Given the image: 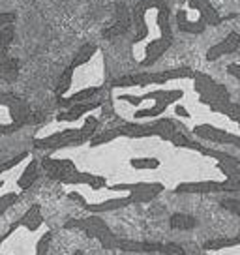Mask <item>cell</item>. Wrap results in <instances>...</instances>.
I'll list each match as a JSON object with an SVG mask.
<instances>
[{
    "label": "cell",
    "mask_w": 240,
    "mask_h": 255,
    "mask_svg": "<svg viewBox=\"0 0 240 255\" xmlns=\"http://www.w3.org/2000/svg\"><path fill=\"white\" fill-rule=\"evenodd\" d=\"M40 163L41 167L45 169L49 178L58 180V182L62 184H87L92 190H100V188L107 186L104 176L92 175V173H83V171L75 167V163H73L72 159L68 158H51V156H45Z\"/></svg>",
    "instance_id": "6da1fadb"
},
{
    "label": "cell",
    "mask_w": 240,
    "mask_h": 255,
    "mask_svg": "<svg viewBox=\"0 0 240 255\" xmlns=\"http://www.w3.org/2000/svg\"><path fill=\"white\" fill-rule=\"evenodd\" d=\"M98 126H100V120L94 117H88L81 128H70L64 131H58L53 135L41 137V139H34L32 144L34 148L38 150H60L66 146H77L90 141L92 137L96 135Z\"/></svg>",
    "instance_id": "7a4b0ae2"
},
{
    "label": "cell",
    "mask_w": 240,
    "mask_h": 255,
    "mask_svg": "<svg viewBox=\"0 0 240 255\" xmlns=\"http://www.w3.org/2000/svg\"><path fill=\"white\" fill-rule=\"evenodd\" d=\"M193 85H195V92L199 94L201 104L210 107V111L214 113H224L225 105L231 102V94L229 90L212 79L207 73L195 72L193 77Z\"/></svg>",
    "instance_id": "3957f363"
},
{
    "label": "cell",
    "mask_w": 240,
    "mask_h": 255,
    "mask_svg": "<svg viewBox=\"0 0 240 255\" xmlns=\"http://www.w3.org/2000/svg\"><path fill=\"white\" fill-rule=\"evenodd\" d=\"M66 229H73V227H79L87 233V237L90 239H98L100 244L105 248V250H113L117 248V239L111 233V229L107 227V223L98 218V216H90V218H85V220H72V222H66L64 225Z\"/></svg>",
    "instance_id": "277c9868"
},
{
    "label": "cell",
    "mask_w": 240,
    "mask_h": 255,
    "mask_svg": "<svg viewBox=\"0 0 240 255\" xmlns=\"http://www.w3.org/2000/svg\"><path fill=\"white\" fill-rule=\"evenodd\" d=\"M113 191H129V199L133 203H148L156 199L163 191V184L160 182H135V184H113L109 186Z\"/></svg>",
    "instance_id": "5b68a950"
},
{
    "label": "cell",
    "mask_w": 240,
    "mask_h": 255,
    "mask_svg": "<svg viewBox=\"0 0 240 255\" xmlns=\"http://www.w3.org/2000/svg\"><path fill=\"white\" fill-rule=\"evenodd\" d=\"M0 105L8 107L9 117H11V124H15L17 128H23L24 124L30 122V107L24 102L23 98H19L13 92H6V90H0Z\"/></svg>",
    "instance_id": "8992f818"
},
{
    "label": "cell",
    "mask_w": 240,
    "mask_h": 255,
    "mask_svg": "<svg viewBox=\"0 0 240 255\" xmlns=\"http://www.w3.org/2000/svg\"><path fill=\"white\" fill-rule=\"evenodd\" d=\"M182 96H184L182 90L173 88V90H152V92H146V94H143V96L120 94L119 100L120 102H128V104H131V105H139L141 102H146V100H154L156 104L171 105V104H175V102H178Z\"/></svg>",
    "instance_id": "52a82bcc"
},
{
    "label": "cell",
    "mask_w": 240,
    "mask_h": 255,
    "mask_svg": "<svg viewBox=\"0 0 240 255\" xmlns=\"http://www.w3.org/2000/svg\"><path fill=\"white\" fill-rule=\"evenodd\" d=\"M193 133L199 139H205V141H212V143L220 144H233V146L240 148V135H235L231 131H225V129H220V128L210 126V124L195 126L193 128Z\"/></svg>",
    "instance_id": "ba28073f"
},
{
    "label": "cell",
    "mask_w": 240,
    "mask_h": 255,
    "mask_svg": "<svg viewBox=\"0 0 240 255\" xmlns=\"http://www.w3.org/2000/svg\"><path fill=\"white\" fill-rule=\"evenodd\" d=\"M148 85H163L160 73H128L111 81V88L148 87Z\"/></svg>",
    "instance_id": "9c48e42d"
},
{
    "label": "cell",
    "mask_w": 240,
    "mask_h": 255,
    "mask_svg": "<svg viewBox=\"0 0 240 255\" xmlns=\"http://www.w3.org/2000/svg\"><path fill=\"white\" fill-rule=\"evenodd\" d=\"M225 191V182L216 180H197V182H182L175 188V193H188V195H207Z\"/></svg>",
    "instance_id": "30bf717a"
},
{
    "label": "cell",
    "mask_w": 240,
    "mask_h": 255,
    "mask_svg": "<svg viewBox=\"0 0 240 255\" xmlns=\"http://www.w3.org/2000/svg\"><path fill=\"white\" fill-rule=\"evenodd\" d=\"M239 47H240V34L239 32H229L224 40L218 41L216 45H212V47L208 49L207 60L208 62H216V60H220L222 56L235 53Z\"/></svg>",
    "instance_id": "8fae6325"
},
{
    "label": "cell",
    "mask_w": 240,
    "mask_h": 255,
    "mask_svg": "<svg viewBox=\"0 0 240 255\" xmlns=\"http://www.w3.org/2000/svg\"><path fill=\"white\" fill-rule=\"evenodd\" d=\"M173 41H175V38H165V36H160L158 40L150 41L144 49V58L141 60V66L148 68V66L158 62L161 56L165 55V51L173 45Z\"/></svg>",
    "instance_id": "7c38bea8"
},
{
    "label": "cell",
    "mask_w": 240,
    "mask_h": 255,
    "mask_svg": "<svg viewBox=\"0 0 240 255\" xmlns=\"http://www.w3.org/2000/svg\"><path fill=\"white\" fill-rule=\"evenodd\" d=\"M188 4H190V8L199 13V19L205 21L207 26H218L225 19V17L218 13V9L214 8L212 0H188Z\"/></svg>",
    "instance_id": "4fadbf2b"
},
{
    "label": "cell",
    "mask_w": 240,
    "mask_h": 255,
    "mask_svg": "<svg viewBox=\"0 0 240 255\" xmlns=\"http://www.w3.org/2000/svg\"><path fill=\"white\" fill-rule=\"evenodd\" d=\"M120 137H129V139H143V137H154L156 133V126L152 122H126L119 126Z\"/></svg>",
    "instance_id": "5bb4252c"
},
{
    "label": "cell",
    "mask_w": 240,
    "mask_h": 255,
    "mask_svg": "<svg viewBox=\"0 0 240 255\" xmlns=\"http://www.w3.org/2000/svg\"><path fill=\"white\" fill-rule=\"evenodd\" d=\"M100 105H102V102H96V100L85 102V104H75V105H72L70 109L58 113V115H56V122H75V120H79L83 115H87V113L98 109Z\"/></svg>",
    "instance_id": "9a60e30c"
},
{
    "label": "cell",
    "mask_w": 240,
    "mask_h": 255,
    "mask_svg": "<svg viewBox=\"0 0 240 255\" xmlns=\"http://www.w3.org/2000/svg\"><path fill=\"white\" fill-rule=\"evenodd\" d=\"M117 248L122 252H144V254H152L160 252L165 254V244L160 242H139V240H117Z\"/></svg>",
    "instance_id": "2e32d148"
},
{
    "label": "cell",
    "mask_w": 240,
    "mask_h": 255,
    "mask_svg": "<svg viewBox=\"0 0 240 255\" xmlns=\"http://www.w3.org/2000/svg\"><path fill=\"white\" fill-rule=\"evenodd\" d=\"M100 90H102V87L83 88V90H79V92H75V94H72V96H68V98H58V105H60V107H64V109H70V107L75 105V104L92 102V98L100 94Z\"/></svg>",
    "instance_id": "e0dca14e"
},
{
    "label": "cell",
    "mask_w": 240,
    "mask_h": 255,
    "mask_svg": "<svg viewBox=\"0 0 240 255\" xmlns=\"http://www.w3.org/2000/svg\"><path fill=\"white\" fill-rule=\"evenodd\" d=\"M176 24H178V30L186 32V34H201V32L207 30V23L201 21L199 17H197L195 21L188 19L186 9H178V11H176Z\"/></svg>",
    "instance_id": "ac0fdd59"
},
{
    "label": "cell",
    "mask_w": 240,
    "mask_h": 255,
    "mask_svg": "<svg viewBox=\"0 0 240 255\" xmlns=\"http://www.w3.org/2000/svg\"><path fill=\"white\" fill-rule=\"evenodd\" d=\"M131 205V199L128 197H117V199H107L104 203H96V205H85L88 212L92 214H100V212H111V210H120V208Z\"/></svg>",
    "instance_id": "d6986e66"
},
{
    "label": "cell",
    "mask_w": 240,
    "mask_h": 255,
    "mask_svg": "<svg viewBox=\"0 0 240 255\" xmlns=\"http://www.w3.org/2000/svg\"><path fill=\"white\" fill-rule=\"evenodd\" d=\"M148 9L144 8V4L139 0V4H137L135 8H133V24H135V38L131 40V43H139L141 40H144L146 36H148V26H146V21H144V13H146Z\"/></svg>",
    "instance_id": "ffe728a7"
},
{
    "label": "cell",
    "mask_w": 240,
    "mask_h": 255,
    "mask_svg": "<svg viewBox=\"0 0 240 255\" xmlns=\"http://www.w3.org/2000/svg\"><path fill=\"white\" fill-rule=\"evenodd\" d=\"M201 154L208 156V158L218 159V167H240V159L227 154L222 150H214V148H207V146H201Z\"/></svg>",
    "instance_id": "44dd1931"
},
{
    "label": "cell",
    "mask_w": 240,
    "mask_h": 255,
    "mask_svg": "<svg viewBox=\"0 0 240 255\" xmlns=\"http://www.w3.org/2000/svg\"><path fill=\"white\" fill-rule=\"evenodd\" d=\"M40 165L41 163H38L36 158L30 159V163L26 165V169H24L21 178H19V188H21V190H28V188L38 180V169H40Z\"/></svg>",
    "instance_id": "7402d4cb"
},
{
    "label": "cell",
    "mask_w": 240,
    "mask_h": 255,
    "mask_svg": "<svg viewBox=\"0 0 240 255\" xmlns=\"http://www.w3.org/2000/svg\"><path fill=\"white\" fill-rule=\"evenodd\" d=\"M171 227L173 229H178V231H190V229H195L197 227V220L190 214H182V212H176V214L171 216Z\"/></svg>",
    "instance_id": "603a6c76"
},
{
    "label": "cell",
    "mask_w": 240,
    "mask_h": 255,
    "mask_svg": "<svg viewBox=\"0 0 240 255\" xmlns=\"http://www.w3.org/2000/svg\"><path fill=\"white\" fill-rule=\"evenodd\" d=\"M17 223H19V227L23 225V227H26L28 231H36V229L41 225L40 207H38V205H32V207L26 210V214L21 218V222H17Z\"/></svg>",
    "instance_id": "cb8c5ba5"
},
{
    "label": "cell",
    "mask_w": 240,
    "mask_h": 255,
    "mask_svg": "<svg viewBox=\"0 0 240 255\" xmlns=\"http://www.w3.org/2000/svg\"><path fill=\"white\" fill-rule=\"evenodd\" d=\"M19 77V62L17 58H6L4 62H0V79L8 81V83H13Z\"/></svg>",
    "instance_id": "d4e9b609"
},
{
    "label": "cell",
    "mask_w": 240,
    "mask_h": 255,
    "mask_svg": "<svg viewBox=\"0 0 240 255\" xmlns=\"http://www.w3.org/2000/svg\"><path fill=\"white\" fill-rule=\"evenodd\" d=\"M96 51H98V47L94 45V43H85L83 47L77 51V55L73 56V60L70 62V66H72L73 70H77L79 66H83V64H87L92 56L96 55Z\"/></svg>",
    "instance_id": "484cf974"
},
{
    "label": "cell",
    "mask_w": 240,
    "mask_h": 255,
    "mask_svg": "<svg viewBox=\"0 0 240 255\" xmlns=\"http://www.w3.org/2000/svg\"><path fill=\"white\" fill-rule=\"evenodd\" d=\"M154 126H156V133L163 141H171V137L175 135L176 124L173 122V119H158L154 120Z\"/></svg>",
    "instance_id": "4316f807"
},
{
    "label": "cell",
    "mask_w": 240,
    "mask_h": 255,
    "mask_svg": "<svg viewBox=\"0 0 240 255\" xmlns=\"http://www.w3.org/2000/svg\"><path fill=\"white\" fill-rule=\"evenodd\" d=\"M161 81L167 83V81H175V79H193L195 77V72L188 66H182V68H175V70H167V72H160Z\"/></svg>",
    "instance_id": "83f0119b"
},
{
    "label": "cell",
    "mask_w": 240,
    "mask_h": 255,
    "mask_svg": "<svg viewBox=\"0 0 240 255\" xmlns=\"http://www.w3.org/2000/svg\"><path fill=\"white\" fill-rule=\"evenodd\" d=\"M73 70L72 66H68L64 72H62V75H60V79H58V83H56V98H64L66 94H68V90H70V87H72V79H73Z\"/></svg>",
    "instance_id": "f1b7e54d"
},
{
    "label": "cell",
    "mask_w": 240,
    "mask_h": 255,
    "mask_svg": "<svg viewBox=\"0 0 240 255\" xmlns=\"http://www.w3.org/2000/svg\"><path fill=\"white\" fill-rule=\"evenodd\" d=\"M156 23H158V28H160V36L173 38V30H171V21H169V8L167 6H163V8L158 9Z\"/></svg>",
    "instance_id": "f546056e"
},
{
    "label": "cell",
    "mask_w": 240,
    "mask_h": 255,
    "mask_svg": "<svg viewBox=\"0 0 240 255\" xmlns=\"http://www.w3.org/2000/svg\"><path fill=\"white\" fill-rule=\"evenodd\" d=\"M240 244V235L239 237H233V239H214V240H208L203 244L205 250L208 252H214V250H224V248H233V246H239Z\"/></svg>",
    "instance_id": "4dcf8cb0"
},
{
    "label": "cell",
    "mask_w": 240,
    "mask_h": 255,
    "mask_svg": "<svg viewBox=\"0 0 240 255\" xmlns=\"http://www.w3.org/2000/svg\"><path fill=\"white\" fill-rule=\"evenodd\" d=\"M169 105L165 104H156L152 105V107H146V109H139V111L133 113V119L135 120H141V119H158L160 115H163L165 113V109H167Z\"/></svg>",
    "instance_id": "1f68e13d"
},
{
    "label": "cell",
    "mask_w": 240,
    "mask_h": 255,
    "mask_svg": "<svg viewBox=\"0 0 240 255\" xmlns=\"http://www.w3.org/2000/svg\"><path fill=\"white\" fill-rule=\"evenodd\" d=\"M120 137L119 128H113V129H105L102 133H96V135L90 139V146H100V144H105L109 141H115Z\"/></svg>",
    "instance_id": "d6a6232c"
},
{
    "label": "cell",
    "mask_w": 240,
    "mask_h": 255,
    "mask_svg": "<svg viewBox=\"0 0 240 255\" xmlns=\"http://www.w3.org/2000/svg\"><path fill=\"white\" fill-rule=\"evenodd\" d=\"M129 165L133 169H158L160 167V159L158 158H131Z\"/></svg>",
    "instance_id": "836d02e7"
},
{
    "label": "cell",
    "mask_w": 240,
    "mask_h": 255,
    "mask_svg": "<svg viewBox=\"0 0 240 255\" xmlns=\"http://www.w3.org/2000/svg\"><path fill=\"white\" fill-rule=\"evenodd\" d=\"M129 26H126V24L119 23V21H115V23L109 26V28H105L104 32V38L105 40H113V38H119V36H122V34H126L128 32Z\"/></svg>",
    "instance_id": "e575fe53"
},
{
    "label": "cell",
    "mask_w": 240,
    "mask_h": 255,
    "mask_svg": "<svg viewBox=\"0 0 240 255\" xmlns=\"http://www.w3.org/2000/svg\"><path fill=\"white\" fill-rule=\"evenodd\" d=\"M13 38H15V28H13V24H8V26L0 28V43H2L4 47H9V45L13 43Z\"/></svg>",
    "instance_id": "d590c367"
},
{
    "label": "cell",
    "mask_w": 240,
    "mask_h": 255,
    "mask_svg": "<svg viewBox=\"0 0 240 255\" xmlns=\"http://www.w3.org/2000/svg\"><path fill=\"white\" fill-rule=\"evenodd\" d=\"M26 156H28V152H21V154H17V156H13V158H9L8 161H2V163H0V175L6 173V171H9V169H13L15 165H19Z\"/></svg>",
    "instance_id": "8d00e7d4"
},
{
    "label": "cell",
    "mask_w": 240,
    "mask_h": 255,
    "mask_svg": "<svg viewBox=\"0 0 240 255\" xmlns=\"http://www.w3.org/2000/svg\"><path fill=\"white\" fill-rule=\"evenodd\" d=\"M222 115L229 117V119L235 120V122L240 126V104H233V102H229V104L225 105V109Z\"/></svg>",
    "instance_id": "74e56055"
},
{
    "label": "cell",
    "mask_w": 240,
    "mask_h": 255,
    "mask_svg": "<svg viewBox=\"0 0 240 255\" xmlns=\"http://www.w3.org/2000/svg\"><path fill=\"white\" fill-rule=\"evenodd\" d=\"M222 208H225V210H229V212H233V214L240 216V199H233V197H227V199H222Z\"/></svg>",
    "instance_id": "f35d334b"
},
{
    "label": "cell",
    "mask_w": 240,
    "mask_h": 255,
    "mask_svg": "<svg viewBox=\"0 0 240 255\" xmlns=\"http://www.w3.org/2000/svg\"><path fill=\"white\" fill-rule=\"evenodd\" d=\"M17 203V193H6L0 197V214H4L11 205Z\"/></svg>",
    "instance_id": "ab89813d"
},
{
    "label": "cell",
    "mask_w": 240,
    "mask_h": 255,
    "mask_svg": "<svg viewBox=\"0 0 240 255\" xmlns=\"http://www.w3.org/2000/svg\"><path fill=\"white\" fill-rule=\"evenodd\" d=\"M51 239H53V235H51V233H45V235L38 240V252H36V255H45V254H47L49 244H51Z\"/></svg>",
    "instance_id": "60d3db41"
},
{
    "label": "cell",
    "mask_w": 240,
    "mask_h": 255,
    "mask_svg": "<svg viewBox=\"0 0 240 255\" xmlns=\"http://www.w3.org/2000/svg\"><path fill=\"white\" fill-rule=\"evenodd\" d=\"M15 19H17V15L13 11H9V13H0V28H4V26H8V24H13Z\"/></svg>",
    "instance_id": "b9f144b4"
},
{
    "label": "cell",
    "mask_w": 240,
    "mask_h": 255,
    "mask_svg": "<svg viewBox=\"0 0 240 255\" xmlns=\"http://www.w3.org/2000/svg\"><path fill=\"white\" fill-rule=\"evenodd\" d=\"M141 2L144 4L146 9H160V8H163V6H167L165 0H141Z\"/></svg>",
    "instance_id": "7bdbcfd3"
},
{
    "label": "cell",
    "mask_w": 240,
    "mask_h": 255,
    "mask_svg": "<svg viewBox=\"0 0 240 255\" xmlns=\"http://www.w3.org/2000/svg\"><path fill=\"white\" fill-rule=\"evenodd\" d=\"M227 72H229V75H233V77L240 83V64H237V62L229 64V66H227Z\"/></svg>",
    "instance_id": "ee69618b"
},
{
    "label": "cell",
    "mask_w": 240,
    "mask_h": 255,
    "mask_svg": "<svg viewBox=\"0 0 240 255\" xmlns=\"http://www.w3.org/2000/svg\"><path fill=\"white\" fill-rule=\"evenodd\" d=\"M19 128L15 124H0V135H8V133H13Z\"/></svg>",
    "instance_id": "f6af8a7d"
},
{
    "label": "cell",
    "mask_w": 240,
    "mask_h": 255,
    "mask_svg": "<svg viewBox=\"0 0 240 255\" xmlns=\"http://www.w3.org/2000/svg\"><path fill=\"white\" fill-rule=\"evenodd\" d=\"M6 58H9V56H8V47H4V45L0 43V62H4Z\"/></svg>",
    "instance_id": "bcb514c9"
},
{
    "label": "cell",
    "mask_w": 240,
    "mask_h": 255,
    "mask_svg": "<svg viewBox=\"0 0 240 255\" xmlns=\"http://www.w3.org/2000/svg\"><path fill=\"white\" fill-rule=\"evenodd\" d=\"M176 115H180V117H186V119L190 117V113L186 111V109L182 107V105H176Z\"/></svg>",
    "instance_id": "7dc6e473"
},
{
    "label": "cell",
    "mask_w": 240,
    "mask_h": 255,
    "mask_svg": "<svg viewBox=\"0 0 240 255\" xmlns=\"http://www.w3.org/2000/svg\"><path fill=\"white\" fill-rule=\"evenodd\" d=\"M73 255H85V254H83V252H81V250H79V252H75V254H73Z\"/></svg>",
    "instance_id": "c3c4849f"
}]
</instances>
